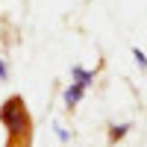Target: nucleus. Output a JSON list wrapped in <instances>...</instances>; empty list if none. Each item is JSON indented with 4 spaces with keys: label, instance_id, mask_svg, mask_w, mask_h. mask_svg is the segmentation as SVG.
<instances>
[{
    "label": "nucleus",
    "instance_id": "nucleus-6",
    "mask_svg": "<svg viewBox=\"0 0 147 147\" xmlns=\"http://www.w3.org/2000/svg\"><path fill=\"white\" fill-rule=\"evenodd\" d=\"M9 77V71H6V62H3V59H0V82H3Z\"/></svg>",
    "mask_w": 147,
    "mask_h": 147
},
{
    "label": "nucleus",
    "instance_id": "nucleus-3",
    "mask_svg": "<svg viewBox=\"0 0 147 147\" xmlns=\"http://www.w3.org/2000/svg\"><path fill=\"white\" fill-rule=\"evenodd\" d=\"M71 82H80V85H85V88H91L94 85V71L82 68V65H74L71 68Z\"/></svg>",
    "mask_w": 147,
    "mask_h": 147
},
{
    "label": "nucleus",
    "instance_id": "nucleus-8",
    "mask_svg": "<svg viewBox=\"0 0 147 147\" xmlns=\"http://www.w3.org/2000/svg\"><path fill=\"white\" fill-rule=\"evenodd\" d=\"M6 147H18V141H12V138H9V144H6Z\"/></svg>",
    "mask_w": 147,
    "mask_h": 147
},
{
    "label": "nucleus",
    "instance_id": "nucleus-7",
    "mask_svg": "<svg viewBox=\"0 0 147 147\" xmlns=\"http://www.w3.org/2000/svg\"><path fill=\"white\" fill-rule=\"evenodd\" d=\"M56 136H59V141H68V138H71V136H68V132H65L62 127H56Z\"/></svg>",
    "mask_w": 147,
    "mask_h": 147
},
{
    "label": "nucleus",
    "instance_id": "nucleus-4",
    "mask_svg": "<svg viewBox=\"0 0 147 147\" xmlns=\"http://www.w3.org/2000/svg\"><path fill=\"white\" fill-rule=\"evenodd\" d=\"M129 127H132V124H112V127H109V144L121 141V138L129 132Z\"/></svg>",
    "mask_w": 147,
    "mask_h": 147
},
{
    "label": "nucleus",
    "instance_id": "nucleus-2",
    "mask_svg": "<svg viewBox=\"0 0 147 147\" xmlns=\"http://www.w3.org/2000/svg\"><path fill=\"white\" fill-rule=\"evenodd\" d=\"M85 91H88L85 85H80V82H71L68 88H65V94H62L65 106H68V109H74V106H77V103L82 100V97H85Z\"/></svg>",
    "mask_w": 147,
    "mask_h": 147
},
{
    "label": "nucleus",
    "instance_id": "nucleus-5",
    "mask_svg": "<svg viewBox=\"0 0 147 147\" xmlns=\"http://www.w3.org/2000/svg\"><path fill=\"white\" fill-rule=\"evenodd\" d=\"M132 56H136V65H138L141 71H147V56H144L141 47H132Z\"/></svg>",
    "mask_w": 147,
    "mask_h": 147
},
{
    "label": "nucleus",
    "instance_id": "nucleus-1",
    "mask_svg": "<svg viewBox=\"0 0 147 147\" xmlns=\"http://www.w3.org/2000/svg\"><path fill=\"white\" fill-rule=\"evenodd\" d=\"M0 124L6 127L12 141H21L30 136V112H27V103H24L21 94H12L9 100L0 103Z\"/></svg>",
    "mask_w": 147,
    "mask_h": 147
}]
</instances>
